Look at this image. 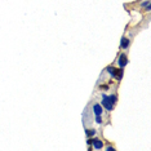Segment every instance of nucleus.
Returning <instances> with one entry per match:
<instances>
[{"instance_id": "1", "label": "nucleus", "mask_w": 151, "mask_h": 151, "mask_svg": "<svg viewBox=\"0 0 151 151\" xmlns=\"http://www.w3.org/2000/svg\"><path fill=\"white\" fill-rule=\"evenodd\" d=\"M118 102V96L115 93L113 94H101V106L103 107L107 113H111L114 110V106Z\"/></svg>"}, {"instance_id": "2", "label": "nucleus", "mask_w": 151, "mask_h": 151, "mask_svg": "<svg viewBox=\"0 0 151 151\" xmlns=\"http://www.w3.org/2000/svg\"><path fill=\"white\" fill-rule=\"evenodd\" d=\"M106 71L109 73L111 76L115 78L116 80H121L123 79V74H124V71H123V68H116V67H113V66H110V67H107L106 68Z\"/></svg>"}, {"instance_id": "3", "label": "nucleus", "mask_w": 151, "mask_h": 151, "mask_svg": "<svg viewBox=\"0 0 151 151\" xmlns=\"http://www.w3.org/2000/svg\"><path fill=\"white\" fill-rule=\"evenodd\" d=\"M92 110H93L94 116H97V115H101V116H102V114H103V107L101 106V103L94 102L93 106H92Z\"/></svg>"}, {"instance_id": "4", "label": "nucleus", "mask_w": 151, "mask_h": 151, "mask_svg": "<svg viewBox=\"0 0 151 151\" xmlns=\"http://www.w3.org/2000/svg\"><path fill=\"white\" fill-rule=\"evenodd\" d=\"M128 65V57L125 54H120L119 58H118V66H119L120 68H124Z\"/></svg>"}, {"instance_id": "5", "label": "nucleus", "mask_w": 151, "mask_h": 151, "mask_svg": "<svg viewBox=\"0 0 151 151\" xmlns=\"http://www.w3.org/2000/svg\"><path fill=\"white\" fill-rule=\"evenodd\" d=\"M92 146H93L94 150H101V149H103V142L101 140H98V138H93Z\"/></svg>"}, {"instance_id": "6", "label": "nucleus", "mask_w": 151, "mask_h": 151, "mask_svg": "<svg viewBox=\"0 0 151 151\" xmlns=\"http://www.w3.org/2000/svg\"><path fill=\"white\" fill-rule=\"evenodd\" d=\"M130 47V39L128 38H121L120 39V48L121 49H128Z\"/></svg>"}, {"instance_id": "7", "label": "nucleus", "mask_w": 151, "mask_h": 151, "mask_svg": "<svg viewBox=\"0 0 151 151\" xmlns=\"http://www.w3.org/2000/svg\"><path fill=\"white\" fill-rule=\"evenodd\" d=\"M140 6L142 9H145L146 12H150L151 11V4H150V0H145V1H142L140 4Z\"/></svg>"}, {"instance_id": "8", "label": "nucleus", "mask_w": 151, "mask_h": 151, "mask_svg": "<svg viewBox=\"0 0 151 151\" xmlns=\"http://www.w3.org/2000/svg\"><path fill=\"white\" fill-rule=\"evenodd\" d=\"M97 133L96 129H93V128H88L87 130H85V134H87V137H94Z\"/></svg>"}, {"instance_id": "9", "label": "nucleus", "mask_w": 151, "mask_h": 151, "mask_svg": "<svg viewBox=\"0 0 151 151\" xmlns=\"http://www.w3.org/2000/svg\"><path fill=\"white\" fill-rule=\"evenodd\" d=\"M94 120H96V123H97V124H100V125L103 123L102 116H101V115H97V116H94Z\"/></svg>"}, {"instance_id": "10", "label": "nucleus", "mask_w": 151, "mask_h": 151, "mask_svg": "<svg viewBox=\"0 0 151 151\" xmlns=\"http://www.w3.org/2000/svg\"><path fill=\"white\" fill-rule=\"evenodd\" d=\"M106 150H107V151H110V150H115V147H113V146H107V147H106Z\"/></svg>"}]
</instances>
